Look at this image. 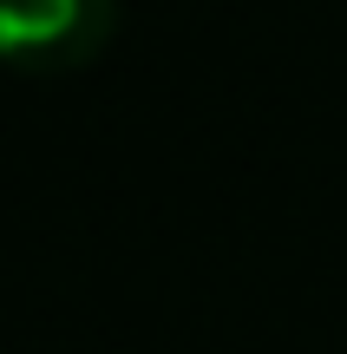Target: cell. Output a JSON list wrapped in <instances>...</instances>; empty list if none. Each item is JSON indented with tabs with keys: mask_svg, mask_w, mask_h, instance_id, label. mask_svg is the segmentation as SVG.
Returning a JSON list of instances; mask_svg holds the SVG:
<instances>
[{
	"mask_svg": "<svg viewBox=\"0 0 347 354\" xmlns=\"http://www.w3.org/2000/svg\"><path fill=\"white\" fill-rule=\"evenodd\" d=\"M118 0H0V53L20 66H72L99 53Z\"/></svg>",
	"mask_w": 347,
	"mask_h": 354,
	"instance_id": "obj_1",
	"label": "cell"
}]
</instances>
